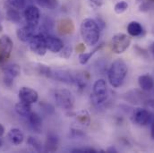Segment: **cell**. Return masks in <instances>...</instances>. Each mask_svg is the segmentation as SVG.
Masks as SVG:
<instances>
[{
  "label": "cell",
  "instance_id": "6da1fadb",
  "mask_svg": "<svg viewBox=\"0 0 154 153\" xmlns=\"http://www.w3.org/2000/svg\"><path fill=\"white\" fill-rule=\"evenodd\" d=\"M80 32L84 43L91 47L98 43L100 37V28L97 22L91 18H86L82 22Z\"/></svg>",
  "mask_w": 154,
  "mask_h": 153
},
{
  "label": "cell",
  "instance_id": "7a4b0ae2",
  "mask_svg": "<svg viewBox=\"0 0 154 153\" xmlns=\"http://www.w3.org/2000/svg\"><path fill=\"white\" fill-rule=\"evenodd\" d=\"M128 73V68L125 62L122 59L115 60L109 69L108 77L110 85L114 88L120 87Z\"/></svg>",
  "mask_w": 154,
  "mask_h": 153
},
{
  "label": "cell",
  "instance_id": "3957f363",
  "mask_svg": "<svg viewBox=\"0 0 154 153\" xmlns=\"http://www.w3.org/2000/svg\"><path fill=\"white\" fill-rule=\"evenodd\" d=\"M55 100L57 105L66 110H70L74 108L75 105V99L72 92L66 89L57 90L55 94Z\"/></svg>",
  "mask_w": 154,
  "mask_h": 153
},
{
  "label": "cell",
  "instance_id": "277c9868",
  "mask_svg": "<svg viewBox=\"0 0 154 153\" xmlns=\"http://www.w3.org/2000/svg\"><path fill=\"white\" fill-rule=\"evenodd\" d=\"M108 99V87L104 79L97 80L93 84L92 99L97 104H101Z\"/></svg>",
  "mask_w": 154,
  "mask_h": 153
},
{
  "label": "cell",
  "instance_id": "5b68a950",
  "mask_svg": "<svg viewBox=\"0 0 154 153\" xmlns=\"http://www.w3.org/2000/svg\"><path fill=\"white\" fill-rule=\"evenodd\" d=\"M131 38L125 33H116L111 40V48L115 54L124 53L130 46Z\"/></svg>",
  "mask_w": 154,
  "mask_h": 153
},
{
  "label": "cell",
  "instance_id": "8992f818",
  "mask_svg": "<svg viewBox=\"0 0 154 153\" xmlns=\"http://www.w3.org/2000/svg\"><path fill=\"white\" fill-rule=\"evenodd\" d=\"M24 18L27 23V25L36 29L39 23V10L35 5H29L24 10Z\"/></svg>",
  "mask_w": 154,
  "mask_h": 153
},
{
  "label": "cell",
  "instance_id": "52a82bcc",
  "mask_svg": "<svg viewBox=\"0 0 154 153\" xmlns=\"http://www.w3.org/2000/svg\"><path fill=\"white\" fill-rule=\"evenodd\" d=\"M13 40L7 35L0 37V64H3L11 55L13 50Z\"/></svg>",
  "mask_w": 154,
  "mask_h": 153
},
{
  "label": "cell",
  "instance_id": "ba28073f",
  "mask_svg": "<svg viewBox=\"0 0 154 153\" xmlns=\"http://www.w3.org/2000/svg\"><path fill=\"white\" fill-rule=\"evenodd\" d=\"M29 43H30V45H29L30 49L34 54H36L38 56H44L46 54L48 49L46 47L44 38L41 33H39L38 35H34L33 38L29 41Z\"/></svg>",
  "mask_w": 154,
  "mask_h": 153
},
{
  "label": "cell",
  "instance_id": "9c48e42d",
  "mask_svg": "<svg viewBox=\"0 0 154 153\" xmlns=\"http://www.w3.org/2000/svg\"><path fill=\"white\" fill-rule=\"evenodd\" d=\"M50 78L66 84H75L76 80V77L74 76L69 71L64 69H51Z\"/></svg>",
  "mask_w": 154,
  "mask_h": 153
},
{
  "label": "cell",
  "instance_id": "30bf717a",
  "mask_svg": "<svg viewBox=\"0 0 154 153\" xmlns=\"http://www.w3.org/2000/svg\"><path fill=\"white\" fill-rule=\"evenodd\" d=\"M41 34L45 40L47 49L52 53H58L64 48V43L60 38L49 35L47 32H41Z\"/></svg>",
  "mask_w": 154,
  "mask_h": 153
},
{
  "label": "cell",
  "instance_id": "8fae6325",
  "mask_svg": "<svg viewBox=\"0 0 154 153\" xmlns=\"http://www.w3.org/2000/svg\"><path fill=\"white\" fill-rule=\"evenodd\" d=\"M18 96L21 101H23L28 104H32L37 102L38 99V92L29 87H23L19 90Z\"/></svg>",
  "mask_w": 154,
  "mask_h": 153
},
{
  "label": "cell",
  "instance_id": "7c38bea8",
  "mask_svg": "<svg viewBox=\"0 0 154 153\" xmlns=\"http://www.w3.org/2000/svg\"><path fill=\"white\" fill-rule=\"evenodd\" d=\"M133 121L138 125H146L152 121V115L145 109H136L134 111Z\"/></svg>",
  "mask_w": 154,
  "mask_h": 153
},
{
  "label": "cell",
  "instance_id": "4fadbf2b",
  "mask_svg": "<svg viewBox=\"0 0 154 153\" xmlns=\"http://www.w3.org/2000/svg\"><path fill=\"white\" fill-rule=\"evenodd\" d=\"M26 68L29 69V73L33 74L35 75H39V76H45L50 78V74H51V69L50 67L42 65V64H31L29 66H26Z\"/></svg>",
  "mask_w": 154,
  "mask_h": 153
},
{
  "label": "cell",
  "instance_id": "5bb4252c",
  "mask_svg": "<svg viewBox=\"0 0 154 153\" xmlns=\"http://www.w3.org/2000/svg\"><path fill=\"white\" fill-rule=\"evenodd\" d=\"M16 35H17V38H19L21 41L29 42L35 35V29L26 25V26H23V27L18 29Z\"/></svg>",
  "mask_w": 154,
  "mask_h": 153
},
{
  "label": "cell",
  "instance_id": "9a60e30c",
  "mask_svg": "<svg viewBox=\"0 0 154 153\" xmlns=\"http://www.w3.org/2000/svg\"><path fill=\"white\" fill-rule=\"evenodd\" d=\"M58 145H59V139L57 135L55 133H49L45 142V151L55 152L56 151H57Z\"/></svg>",
  "mask_w": 154,
  "mask_h": 153
},
{
  "label": "cell",
  "instance_id": "2e32d148",
  "mask_svg": "<svg viewBox=\"0 0 154 153\" xmlns=\"http://www.w3.org/2000/svg\"><path fill=\"white\" fill-rule=\"evenodd\" d=\"M7 137L14 145H20L24 139V135L18 128H13L8 132Z\"/></svg>",
  "mask_w": 154,
  "mask_h": 153
},
{
  "label": "cell",
  "instance_id": "e0dca14e",
  "mask_svg": "<svg viewBox=\"0 0 154 153\" xmlns=\"http://www.w3.org/2000/svg\"><path fill=\"white\" fill-rule=\"evenodd\" d=\"M138 84L143 90L149 91L154 88V80L149 75H143L138 78Z\"/></svg>",
  "mask_w": 154,
  "mask_h": 153
},
{
  "label": "cell",
  "instance_id": "ac0fdd59",
  "mask_svg": "<svg viewBox=\"0 0 154 153\" xmlns=\"http://www.w3.org/2000/svg\"><path fill=\"white\" fill-rule=\"evenodd\" d=\"M143 32V26L138 22L133 21V22L129 23V24L127 25V32L130 36L138 37V36L142 35Z\"/></svg>",
  "mask_w": 154,
  "mask_h": 153
},
{
  "label": "cell",
  "instance_id": "d6986e66",
  "mask_svg": "<svg viewBox=\"0 0 154 153\" xmlns=\"http://www.w3.org/2000/svg\"><path fill=\"white\" fill-rule=\"evenodd\" d=\"M3 72L5 75L15 78L20 75L21 68L16 64H9V65H5L3 67Z\"/></svg>",
  "mask_w": 154,
  "mask_h": 153
},
{
  "label": "cell",
  "instance_id": "ffe728a7",
  "mask_svg": "<svg viewBox=\"0 0 154 153\" xmlns=\"http://www.w3.org/2000/svg\"><path fill=\"white\" fill-rule=\"evenodd\" d=\"M31 104L25 103L23 101L18 102L15 105V111L16 113L21 116H24V117H28V115L31 114Z\"/></svg>",
  "mask_w": 154,
  "mask_h": 153
},
{
  "label": "cell",
  "instance_id": "44dd1931",
  "mask_svg": "<svg viewBox=\"0 0 154 153\" xmlns=\"http://www.w3.org/2000/svg\"><path fill=\"white\" fill-rule=\"evenodd\" d=\"M102 47H103V44H100L99 47H95L93 50L90 51L89 53H84V52L81 53V54L79 55V62H80V64H81V65H85V64H87L88 61L91 59V57L98 50H100Z\"/></svg>",
  "mask_w": 154,
  "mask_h": 153
},
{
  "label": "cell",
  "instance_id": "7402d4cb",
  "mask_svg": "<svg viewBox=\"0 0 154 153\" xmlns=\"http://www.w3.org/2000/svg\"><path fill=\"white\" fill-rule=\"evenodd\" d=\"M6 18L14 23H18L21 22V15L19 14V12L17 11V9L13 8L10 6V8L6 11Z\"/></svg>",
  "mask_w": 154,
  "mask_h": 153
},
{
  "label": "cell",
  "instance_id": "603a6c76",
  "mask_svg": "<svg viewBox=\"0 0 154 153\" xmlns=\"http://www.w3.org/2000/svg\"><path fill=\"white\" fill-rule=\"evenodd\" d=\"M28 119H29L31 125L33 127V129H35V130L40 129V126L42 124V120L37 113H33V112L32 113L31 112V114L28 115Z\"/></svg>",
  "mask_w": 154,
  "mask_h": 153
},
{
  "label": "cell",
  "instance_id": "cb8c5ba5",
  "mask_svg": "<svg viewBox=\"0 0 154 153\" xmlns=\"http://www.w3.org/2000/svg\"><path fill=\"white\" fill-rule=\"evenodd\" d=\"M59 30L62 33H65V34L71 33L74 30L72 22L69 20H62L59 24Z\"/></svg>",
  "mask_w": 154,
  "mask_h": 153
},
{
  "label": "cell",
  "instance_id": "d4e9b609",
  "mask_svg": "<svg viewBox=\"0 0 154 153\" xmlns=\"http://www.w3.org/2000/svg\"><path fill=\"white\" fill-rule=\"evenodd\" d=\"M36 2L39 6L48 10L55 9L58 5V0H36Z\"/></svg>",
  "mask_w": 154,
  "mask_h": 153
},
{
  "label": "cell",
  "instance_id": "484cf974",
  "mask_svg": "<svg viewBox=\"0 0 154 153\" xmlns=\"http://www.w3.org/2000/svg\"><path fill=\"white\" fill-rule=\"evenodd\" d=\"M76 118L78 122L83 125H89L90 122H91V118H90V115L88 114L87 111L82 110L80 112H78L76 115Z\"/></svg>",
  "mask_w": 154,
  "mask_h": 153
},
{
  "label": "cell",
  "instance_id": "4316f807",
  "mask_svg": "<svg viewBox=\"0 0 154 153\" xmlns=\"http://www.w3.org/2000/svg\"><path fill=\"white\" fill-rule=\"evenodd\" d=\"M27 142L30 145V147H32L35 151L40 152L42 151V145H41L40 142L38 141V139H36L34 137H29Z\"/></svg>",
  "mask_w": 154,
  "mask_h": 153
},
{
  "label": "cell",
  "instance_id": "83f0119b",
  "mask_svg": "<svg viewBox=\"0 0 154 153\" xmlns=\"http://www.w3.org/2000/svg\"><path fill=\"white\" fill-rule=\"evenodd\" d=\"M128 4L127 2L125 1H120V2H117L115 5V7H114V11L117 14H123L124 12H125L127 9H128Z\"/></svg>",
  "mask_w": 154,
  "mask_h": 153
},
{
  "label": "cell",
  "instance_id": "f1b7e54d",
  "mask_svg": "<svg viewBox=\"0 0 154 153\" xmlns=\"http://www.w3.org/2000/svg\"><path fill=\"white\" fill-rule=\"evenodd\" d=\"M8 5L15 9H23L25 5V0H7Z\"/></svg>",
  "mask_w": 154,
  "mask_h": 153
},
{
  "label": "cell",
  "instance_id": "f546056e",
  "mask_svg": "<svg viewBox=\"0 0 154 153\" xmlns=\"http://www.w3.org/2000/svg\"><path fill=\"white\" fill-rule=\"evenodd\" d=\"M62 53H61V57H64V58H69L71 54H72V47H64L62 50Z\"/></svg>",
  "mask_w": 154,
  "mask_h": 153
},
{
  "label": "cell",
  "instance_id": "4dcf8cb0",
  "mask_svg": "<svg viewBox=\"0 0 154 153\" xmlns=\"http://www.w3.org/2000/svg\"><path fill=\"white\" fill-rule=\"evenodd\" d=\"M40 107L42 108V109L44 111H46L48 114H52L54 112V108L49 105V104H46V103H40Z\"/></svg>",
  "mask_w": 154,
  "mask_h": 153
},
{
  "label": "cell",
  "instance_id": "1f68e13d",
  "mask_svg": "<svg viewBox=\"0 0 154 153\" xmlns=\"http://www.w3.org/2000/svg\"><path fill=\"white\" fill-rule=\"evenodd\" d=\"M72 152H80V153H95L98 152L96 150L91 149V148H84V149H75L72 151Z\"/></svg>",
  "mask_w": 154,
  "mask_h": 153
},
{
  "label": "cell",
  "instance_id": "d6a6232c",
  "mask_svg": "<svg viewBox=\"0 0 154 153\" xmlns=\"http://www.w3.org/2000/svg\"><path fill=\"white\" fill-rule=\"evenodd\" d=\"M4 83H5V86L11 87L13 85V83H14V78L7 76V75H5V77H4Z\"/></svg>",
  "mask_w": 154,
  "mask_h": 153
},
{
  "label": "cell",
  "instance_id": "836d02e7",
  "mask_svg": "<svg viewBox=\"0 0 154 153\" xmlns=\"http://www.w3.org/2000/svg\"><path fill=\"white\" fill-rule=\"evenodd\" d=\"M151 136L154 140V118L152 121V126H151Z\"/></svg>",
  "mask_w": 154,
  "mask_h": 153
},
{
  "label": "cell",
  "instance_id": "e575fe53",
  "mask_svg": "<svg viewBox=\"0 0 154 153\" xmlns=\"http://www.w3.org/2000/svg\"><path fill=\"white\" fill-rule=\"evenodd\" d=\"M85 49L84 46H82V44H79V47H77V51L78 52H82Z\"/></svg>",
  "mask_w": 154,
  "mask_h": 153
},
{
  "label": "cell",
  "instance_id": "d590c367",
  "mask_svg": "<svg viewBox=\"0 0 154 153\" xmlns=\"http://www.w3.org/2000/svg\"><path fill=\"white\" fill-rule=\"evenodd\" d=\"M4 133H5V128H4V126L0 124V136L4 135Z\"/></svg>",
  "mask_w": 154,
  "mask_h": 153
},
{
  "label": "cell",
  "instance_id": "8d00e7d4",
  "mask_svg": "<svg viewBox=\"0 0 154 153\" xmlns=\"http://www.w3.org/2000/svg\"><path fill=\"white\" fill-rule=\"evenodd\" d=\"M150 50H151V52H152V56H153L154 57V42L152 43V45L150 47Z\"/></svg>",
  "mask_w": 154,
  "mask_h": 153
},
{
  "label": "cell",
  "instance_id": "74e56055",
  "mask_svg": "<svg viewBox=\"0 0 154 153\" xmlns=\"http://www.w3.org/2000/svg\"><path fill=\"white\" fill-rule=\"evenodd\" d=\"M108 152H117V151L116 150L114 147H110V148L108 150Z\"/></svg>",
  "mask_w": 154,
  "mask_h": 153
},
{
  "label": "cell",
  "instance_id": "f35d334b",
  "mask_svg": "<svg viewBox=\"0 0 154 153\" xmlns=\"http://www.w3.org/2000/svg\"><path fill=\"white\" fill-rule=\"evenodd\" d=\"M3 31V27H2V24H1V21H0V32Z\"/></svg>",
  "mask_w": 154,
  "mask_h": 153
},
{
  "label": "cell",
  "instance_id": "ab89813d",
  "mask_svg": "<svg viewBox=\"0 0 154 153\" xmlns=\"http://www.w3.org/2000/svg\"><path fill=\"white\" fill-rule=\"evenodd\" d=\"M2 145H3V141H2L1 138H0V147H2Z\"/></svg>",
  "mask_w": 154,
  "mask_h": 153
},
{
  "label": "cell",
  "instance_id": "60d3db41",
  "mask_svg": "<svg viewBox=\"0 0 154 153\" xmlns=\"http://www.w3.org/2000/svg\"><path fill=\"white\" fill-rule=\"evenodd\" d=\"M148 3H152V4H154V0H148Z\"/></svg>",
  "mask_w": 154,
  "mask_h": 153
}]
</instances>
